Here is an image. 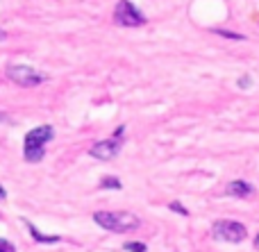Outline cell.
<instances>
[{
  "mask_svg": "<svg viewBox=\"0 0 259 252\" xmlns=\"http://www.w3.org/2000/svg\"><path fill=\"white\" fill-rule=\"evenodd\" d=\"M55 139L53 125H39L32 127L23 139V157L27 164H39L46 157V143Z\"/></svg>",
  "mask_w": 259,
  "mask_h": 252,
  "instance_id": "6da1fadb",
  "label": "cell"
},
{
  "mask_svg": "<svg viewBox=\"0 0 259 252\" xmlns=\"http://www.w3.org/2000/svg\"><path fill=\"white\" fill-rule=\"evenodd\" d=\"M94 223L107 232H116V234H130L141 227L139 216L127 212H94Z\"/></svg>",
  "mask_w": 259,
  "mask_h": 252,
  "instance_id": "7a4b0ae2",
  "label": "cell"
},
{
  "mask_svg": "<svg viewBox=\"0 0 259 252\" xmlns=\"http://www.w3.org/2000/svg\"><path fill=\"white\" fill-rule=\"evenodd\" d=\"M211 236L216 241H225V243H243L248 236L246 225L237 221H216L211 225Z\"/></svg>",
  "mask_w": 259,
  "mask_h": 252,
  "instance_id": "3957f363",
  "label": "cell"
},
{
  "mask_svg": "<svg viewBox=\"0 0 259 252\" xmlns=\"http://www.w3.org/2000/svg\"><path fill=\"white\" fill-rule=\"evenodd\" d=\"M7 77L14 84L23 86V89H34V86L46 82V75H41L39 71H34L32 66H25V64H12V66H7Z\"/></svg>",
  "mask_w": 259,
  "mask_h": 252,
  "instance_id": "277c9868",
  "label": "cell"
},
{
  "mask_svg": "<svg viewBox=\"0 0 259 252\" xmlns=\"http://www.w3.org/2000/svg\"><path fill=\"white\" fill-rule=\"evenodd\" d=\"M114 21L123 27H139V25H146L148 18L143 16V12L132 0H118L116 9H114Z\"/></svg>",
  "mask_w": 259,
  "mask_h": 252,
  "instance_id": "5b68a950",
  "label": "cell"
},
{
  "mask_svg": "<svg viewBox=\"0 0 259 252\" xmlns=\"http://www.w3.org/2000/svg\"><path fill=\"white\" fill-rule=\"evenodd\" d=\"M121 153V141L118 139H105V141H98V143H94L89 148V155L94 159H100V162H109V159H114L116 155Z\"/></svg>",
  "mask_w": 259,
  "mask_h": 252,
  "instance_id": "8992f818",
  "label": "cell"
},
{
  "mask_svg": "<svg viewBox=\"0 0 259 252\" xmlns=\"http://www.w3.org/2000/svg\"><path fill=\"white\" fill-rule=\"evenodd\" d=\"M255 193V186L246 180H232L225 186V195H232V198H250Z\"/></svg>",
  "mask_w": 259,
  "mask_h": 252,
  "instance_id": "52a82bcc",
  "label": "cell"
},
{
  "mask_svg": "<svg viewBox=\"0 0 259 252\" xmlns=\"http://www.w3.org/2000/svg\"><path fill=\"white\" fill-rule=\"evenodd\" d=\"M25 225H27V230H30L32 239H34L36 243H59V241H62V236H57V234H44V232H39L30 221H25Z\"/></svg>",
  "mask_w": 259,
  "mask_h": 252,
  "instance_id": "ba28073f",
  "label": "cell"
},
{
  "mask_svg": "<svg viewBox=\"0 0 259 252\" xmlns=\"http://www.w3.org/2000/svg\"><path fill=\"white\" fill-rule=\"evenodd\" d=\"M100 189H123V184H121V180L118 177H103L100 180Z\"/></svg>",
  "mask_w": 259,
  "mask_h": 252,
  "instance_id": "9c48e42d",
  "label": "cell"
},
{
  "mask_svg": "<svg viewBox=\"0 0 259 252\" xmlns=\"http://www.w3.org/2000/svg\"><path fill=\"white\" fill-rule=\"evenodd\" d=\"M123 250L125 252H146V243H141V241H125L123 243Z\"/></svg>",
  "mask_w": 259,
  "mask_h": 252,
  "instance_id": "30bf717a",
  "label": "cell"
},
{
  "mask_svg": "<svg viewBox=\"0 0 259 252\" xmlns=\"http://www.w3.org/2000/svg\"><path fill=\"white\" fill-rule=\"evenodd\" d=\"M168 209H170V212H175V214H180V216H189V209H187V207H182V205H180L178 200H173V203L168 205Z\"/></svg>",
  "mask_w": 259,
  "mask_h": 252,
  "instance_id": "8fae6325",
  "label": "cell"
},
{
  "mask_svg": "<svg viewBox=\"0 0 259 252\" xmlns=\"http://www.w3.org/2000/svg\"><path fill=\"white\" fill-rule=\"evenodd\" d=\"M216 34H221V36H225V39H234V41H243L246 36L243 34H237V32H228V30H214Z\"/></svg>",
  "mask_w": 259,
  "mask_h": 252,
  "instance_id": "7c38bea8",
  "label": "cell"
},
{
  "mask_svg": "<svg viewBox=\"0 0 259 252\" xmlns=\"http://www.w3.org/2000/svg\"><path fill=\"white\" fill-rule=\"evenodd\" d=\"M0 252H16V248L7 239H0Z\"/></svg>",
  "mask_w": 259,
  "mask_h": 252,
  "instance_id": "4fadbf2b",
  "label": "cell"
},
{
  "mask_svg": "<svg viewBox=\"0 0 259 252\" xmlns=\"http://www.w3.org/2000/svg\"><path fill=\"white\" fill-rule=\"evenodd\" d=\"M250 75H243L241 80H239V89H248V86H250Z\"/></svg>",
  "mask_w": 259,
  "mask_h": 252,
  "instance_id": "5bb4252c",
  "label": "cell"
},
{
  "mask_svg": "<svg viewBox=\"0 0 259 252\" xmlns=\"http://www.w3.org/2000/svg\"><path fill=\"white\" fill-rule=\"evenodd\" d=\"M5 198H7V191H5L3 186H0V200H5Z\"/></svg>",
  "mask_w": 259,
  "mask_h": 252,
  "instance_id": "9a60e30c",
  "label": "cell"
},
{
  "mask_svg": "<svg viewBox=\"0 0 259 252\" xmlns=\"http://www.w3.org/2000/svg\"><path fill=\"white\" fill-rule=\"evenodd\" d=\"M255 250H259V234L255 236Z\"/></svg>",
  "mask_w": 259,
  "mask_h": 252,
  "instance_id": "2e32d148",
  "label": "cell"
},
{
  "mask_svg": "<svg viewBox=\"0 0 259 252\" xmlns=\"http://www.w3.org/2000/svg\"><path fill=\"white\" fill-rule=\"evenodd\" d=\"M5 36H7V34H5V30H3V27H0V41H3Z\"/></svg>",
  "mask_w": 259,
  "mask_h": 252,
  "instance_id": "e0dca14e",
  "label": "cell"
},
{
  "mask_svg": "<svg viewBox=\"0 0 259 252\" xmlns=\"http://www.w3.org/2000/svg\"><path fill=\"white\" fill-rule=\"evenodd\" d=\"M0 121H5V114H0Z\"/></svg>",
  "mask_w": 259,
  "mask_h": 252,
  "instance_id": "ac0fdd59",
  "label": "cell"
}]
</instances>
